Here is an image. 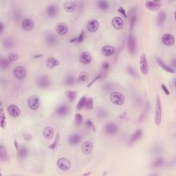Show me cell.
Here are the masks:
<instances>
[{
	"mask_svg": "<svg viewBox=\"0 0 176 176\" xmlns=\"http://www.w3.org/2000/svg\"><path fill=\"white\" fill-rule=\"evenodd\" d=\"M162 117V102L160 100L159 94H157L156 99V105H155V114H154V120L155 123L157 126H159L161 124Z\"/></svg>",
	"mask_w": 176,
	"mask_h": 176,
	"instance_id": "cell-1",
	"label": "cell"
},
{
	"mask_svg": "<svg viewBox=\"0 0 176 176\" xmlns=\"http://www.w3.org/2000/svg\"><path fill=\"white\" fill-rule=\"evenodd\" d=\"M35 83L39 88L42 89L48 88L51 85V81L48 76L40 75L37 76L35 78Z\"/></svg>",
	"mask_w": 176,
	"mask_h": 176,
	"instance_id": "cell-2",
	"label": "cell"
},
{
	"mask_svg": "<svg viewBox=\"0 0 176 176\" xmlns=\"http://www.w3.org/2000/svg\"><path fill=\"white\" fill-rule=\"evenodd\" d=\"M110 101L113 104L116 105H121L124 104L125 97L119 91H113L110 94Z\"/></svg>",
	"mask_w": 176,
	"mask_h": 176,
	"instance_id": "cell-3",
	"label": "cell"
},
{
	"mask_svg": "<svg viewBox=\"0 0 176 176\" xmlns=\"http://www.w3.org/2000/svg\"><path fill=\"white\" fill-rule=\"evenodd\" d=\"M12 74L17 80L24 79L27 74V70L22 65H17L12 70Z\"/></svg>",
	"mask_w": 176,
	"mask_h": 176,
	"instance_id": "cell-4",
	"label": "cell"
},
{
	"mask_svg": "<svg viewBox=\"0 0 176 176\" xmlns=\"http://www.w3.org/2000/svg\"><path fill=\"white\" fill-rule=\"evenodd\" d=\"M28 105L30 109L36 110L40 106V98L36 95H32L28 99Z\"/></svg>",
	"mask_w": 176,
	"mask_h": 176,
	"instance_id": "cell-5",
	"label": "cell"
},
{
	"mask_svg": "<svg viewBox=\"0 0 176 176\" xmlns=\"http://www.w3.org/2000/svg\"><path fill=\"white\" fill-rule=\"evenodd\" d=\"M140 69L142 74L147 75L149 72V64L145 54L143 52L140 57Z\"/></svg>",
	"mask_w": 176,
	"mask_h": 176,
	"instance_id": "cell-6",
	"label": "cell"
},
{
	"mask_svg": "<svg viewBox=\"0 0 176 176\" xmlns=\"http://www.w3.org/2000/svg\"><path fill=\"white\" fill-rule=\"evenodd\" d=\"M57 167L61 171H68L70 169L72 164L70 160H68L66 157H61L57 160Z\"/></svg>",
	"mask_w": 176,
	"mask_h": 176,
	"instance_id": "cell-7",
	"label": "cell"
},
{
	"mask_svg": "<svg viewBox=\"0 0 176 176\" xmlns=\"http://www.w3.org/2000/svg\"><path fill=\"white\" fill-rule=\"evenodd\" d=\"M128 51L131 55H134L136 51V40L135 36L132 34H130L128 36L127 40Z\"/></svg>",
	"mask_w": 176,
	"mask_h": 176,
	"instance_id": "cell-8",
	"label": "cell"
},
{
	"mask_svg": "<svg viewBox=\"0 0 176 176\" xmlns=\"http://www.w3.org/2000/svg\"><path fill=\"white\" fill-rule=\"evenodd\" d=\"M161 41L162 43H163L164 45L169 47L173 46L175 43V39L174 36L171 35V34L169 33L164 34V35H162L161 37Z\"/></svg>",
	"mask_w": 176,
	"mask_h": 176,
	"instance_id": "cell-9",
	"label": "cell"
},
{
	"mask_svg": "<svg viewBox=\"0 0 176 176\" xmlns=\"http://www.w3.org/2000/svg\"><path fill=\"white\" fill-rule=\"evenodd\" d=\"M21 26H22V28L23 30L29 32V31L33 30L34 27H35V23H34L33 20L30 19V18H26L22 22Z\"/></svg>",
	"mask_w": 176,
	"mask_h": 176,
	"instance_id": "cell-10",
	"label": "cell"
},
{
	"mask_svg": "<svg viewBox=\"0 0 176 176\" xmlns=\"http://www.w3.org/2000/svg\"><path fill=\"white\" fill-rule=\"evenodd\" d=\"M79 61L83 65H89L91 62V55L89 52H82L78 57Z\"/></svg>",
	"mask_w": 176,
	"mask_h": 176,
	"instance_id": "cell-11",
	"label": "cell"
},
{
	"mask_svg": "<svg viewBox=\"0 0 176 176\" xmlns=\"http://www.w3.org/2000/svg\"><path fill=\"white\" fill-rule=\"evenodd\" d=\"M7 111L9 115L11 116L12 117H18L21 114V111L19 107L15 104L9 105L7 107Z\"/></svg>",
	"mask_w": 176,
	"mask_h": 176,
	"instance_id": "cell-12",
	"label": "cell"
},
{
	"mask_svg": "<svg viewBox=\"0 0 176 176\" xmlns=\"http://www.w3.org/2000/svg\"><path fill=\"white\" fill-rule=\"evenodd\" d=\"M99 28V22L96 19L90 20L87 23V29L90 33H96Z\"/></svg>",
	"mask_w": 176,
	"mask_h": 176,
	"instance_id": "cell-13",
	"label": "cell"
},
{
	"mask_svg": "<svg viewBox=\"0 0 176 176\" xmlns=\"http://www.w3.org/2000/svg\"><path fill=\"white\" fill-rule=\"evenodd\" d=\"M112 24L113 27H114L116 30H122L123 27H124L125 23L121 17H115L113 18L112 20Z\"/></svg>",
	"mask_w": 176,
	"mask_h": 176,
	"instance_id": "cell-14",
	"label": "cell"
},
{
	"mask_svg": "<svg viewBox=\"0 0 176 176\" xmlns=\"http://www.w3.org/2000/svg\"><path fill=\"white\" fill-rule=\"evenodd\" d=\"M93 150V143L90 140L85 141L81 146V151L85 155H89Z\"/></svg>",
	"mask_w": 176,
	"mask_h": 176,
	"instance_id": "cell-15",
	"label": "cell"
},
{
	"mask_svg": "<svg viewBox=\"0 0 176 176\" xmlns=\"http://www.w3.org/2000/svg\"><path fill=\"white\" fill-rule=\"evenodd\" d=\"M70 112V107L65 104H63L59 105L56 109V114L60 117H64L67 116Z\"/></svg>",
	"mask_w": 176,
	"mask_h": 176,
	"instance_id": "cell-16",
	"label": "cell"
},
{
	"mask_svg": "<svg viewBox=\"0 0 176 176\" xmlns=\"http://www.w3.org/2000/svg\"><path fill=\"white\" fill-rule=\"evenodd\" d=\"M68 26L64 22H59L56 26L57 33L60 35H66L68 32Z\"/></svg>",
	"mask_w": 176,
	"mask_h": 176,
	"instance_id": "cell-17",
	"label": "cell"
},
{
	"mask_svg": "<svg viewBox=\"0 0 176 176\" xmlns=\"http://www.w3.org/2000/svg\"><path fill=\"white\" fill-rule=\"evenodd\" d=\"M104 130L105 133H107V134H108V135L115 134L118 131V126L116 125L115 123H107V124L105 126Z\"/></svg>",
	"mask_w": 176,
	"mask_h": 176,
	"instance_id": "cell-18",
	"label": "cell"
},
{
	"mask_svg": "<svg viewBox=\"0 0 176 176\" xmlns=\"http://www.w3.org/2000/svg\"><path fill=\"white\" fill-rule=\"evenodd\" d=\"M55 131L54 129L50 126H48L43 129V136L46 140H51L54 138Z\"/></svg>",
	"mask_w": 176,
	"mask_h": 176,
	"instance_id": "cell-19",
	"label": "cell"
},
{
	"mask_svg": "<svg viewBox=\"0 0 176 176\" xmlns=\"http://www.w3.org/2000/svg\"><path fill=\"white\" fill-rule=\"evenodd\" d=\"M81 139H82V137L79 133H73L68 138V144L70 145H77L81 143Z\"/></svg>",
	"mask_w": 176,
	"mask_h": 176,
	"instance_id": "cell-20",
	"label": "cell"
},
{
	"mask_svg": "<svg viewBox=\"0 0 176 176\" xmlns=\"http://www.w3.org/2000/svg\"><path fill=\"white\" fill-rule=\"evenodd\" d=\"M46 14L49 17L54 18L57 16L58 8L56 4L49 5L46 9Z\"/></svg>",
	"mask_w": 176,
	"mask_h": 176,
	"instance_id": "cell-21",
	"label": "cell"
},
{
	"mask_svg": "<svg viewBox=\"0 0 176 176\" xmlns=\"http://www.w3.org/2000/svg\"><path fill=\"white\" fill-rule=\"evenodd\" d=\"M46 65L49 70H52L59 65V61L53 57H49L46 60Z\"/></svg>",
	"mask_w": 176,
	"mask_h": 176,
	"instance_id": "cell-22",
	"label": "cell"
},
{
	"mask_svg": "<svg viewBox=\"0 0 176 176\" xmlns=\"http://www.w3.org/2000/svg\"><path fill=\"white\" fill-rule=\"evenodd\" d=\"M162 3L159 1H146L145 2V6L147 9L150 10H158L160 6H161Z\"/></svg>",
	"mask_w": 176,
	"mask_h": 176,
	"instance_id": "cell-23",
	"label": "cell"
},
{
	"mask_svg": "<svg viewBox=\"0 0 176 176\" xmlns=\"http://www.w3.org/2000/svg\"><path fill=\"white\" fill-rule=\"evenodd\" d=\"M115 48L112 46H105L101 49V53L105 57H112L115 53Z\"/></svg>",
	"mask_w": 176,
	"mask_h": 176,
	"instance_id": "cell-24",
	"label": "cell"
},
{
	"mask_svg": "<svg viewBox=\"0 0 176 176\" xmlns=\"http://www.w3.org/2000/svg\"><path fill=\"white\" fill-rule=\"evenodd\" d=\"M46 43L48 44L50 46H53L57 45L58 43V38L56 36L52 35V34L50 33V34H47L46 35Z\"/></svg>",
	"mask_w": 176,
	"mask_h": 176,
	"instance_id": "cell-25",
	"label": "cell"
},
{
	"mask_svg": "<svg viewBox=\"0 0 176 176\" xmlns=\"http://www.w3.org/2000/svg\"><path fill=\"white\" fill-rule=\"evenodd\" d=\"M156 61L157 63V64L160 65V67H161L162 69L166 71V72L169 73H172V74H175V71L174 69H173L171 67H170L167 64H165V63L162 61V59H160V58H157Z\"/></svg>",
	"mask_w": 176,
	"mask_h": 176,
	"instance_id": "cell-26",
	"label": "cell"
},
{
	"mask_svg": "<svg viewBox=\"0 0 176 176\" xmlns=\"http://www.w3.org/2000/svg\"><path fill=\"white\" fill-rule=\"evenodd\" d=\"M77 6L75 2L72 1H66L64 4V7L65 11L70 13L75 11Z\"/></svg>",
	"mask_w": 176,
	"mask_h": 176,
	"instance_id": "cell-27",
	"label": "cell"
},
{
	"mask_svg": "<svg viewBox=\"0 0 176 176\" xmlns=\"http://www.w3.org/2000/svg\"><path fill=\"white\" fill-rule=\"evenodd\" d=\"M167 14L164 10H160L157 14V24L159 26H162L164 24L165 21L167 19Z\"/></svg>",
	"mask_w": 176,
	"mask_h": 176,
	"instance_id": "cell-28",
	"label": "cell"
},
{
	"mask_svg": "<svg viewBox=\"0 0 176 176\" xmlns=\"http://www.w3.org/2000/svg\"><path fill=\"white\" fill-rule=\"evenodd\" d=\"M3 46L6 49H11L15 46V41L12 37L8 36L5 38L3 41Z\"/></svg>",
	"mask_w": 176,
	"mask_h": 176,
	"instance_id": "cell-29",
	"label": "cell"
},
{
	"mask_svg": "<svg viewBox=\"0 0 176 176\" xmlns=\"http://www.w3.org/2000/svg\"><path fill=\"white\" fill-rule=\"evenodd\" d=\"M77 82V79L75 78L74 75L69 74L65 77V79H64L65 85H66L67 86L74 85Z\"/></svg>",
	"mask_w": 176,
	"mask_h": 176,
	"instance_id": "cell-30",
	"label": "cell"
},
{
	"mask_svg": "<svg viewBox=\"0 0 176 176\" xmlns=\"http://www.w3.org/2000/svg\"><path fill=\"white\" fill-rule=\"evenodd\" d=\"M142 134H143V131H142L141 129L136 130L135 132L133 133V134L131 136L130 140H129V144H132L134 143H136V141L138 140L140 138Z\"/></svg>",
	"mask_w": 176,
	"mask_h": 176,
	"instance_id": "cell-31",
	"label": "cell"
},
{
	"mask_svg": "<svg viewBox=\"0 0 176 176\" xmlns=\"http://www.w3.org/2000/svg\"><path fill=\"white\" fill-rule=\"evenodd\" d=\"M29 154L28 149L25 146H22L18 149V156H19V158L23 159L28 157Z\"/></svg>",
	"mask_w": 176,
	"mask_h": 176,
	"instance_id": "cell-32",
	"label": "cell"
},
{
	"mask_svg": "<svg viewBox=\"0 0 176 176\" xmlns=\"http://www.w3.org/2000/svg\"><path fill=\"white\" fill-rule=\"evenodd\" d=\"M65 96L67 97L68 101L70 102H73L77 98V91L73 90H67L65 92Z\"/></svg>",
	"mask_w": 176,
	"mask_h": 176,
	"instance_id": "cell-33",
	"label": "cell"
},
{
	"mask_svg": "<svg viewBox=\"0 0 176 176\" xmlns=\"http://www.w3.org/2000/svg\"><path fill=\"white\" fill-rule=\"evenodd\" d=\"M89 79V74L88 73H87L86 72H81L79 75H78V77L77 78V82L79 83H86L87 81Z\"/></svg>",
	"mask_w": 176,
	"mask_h": 176,
	"instance_id": "cell-34",
	"label": "cell"
},
{
	"mask_svg": "<svg viewBox=\"0 0 176 176\" xmlns=\"http://www.w3.org/2000/svg\"><path fill=\"white\" fill-rule=\"evenodd\" d=\"M85 38V32L84 30L81 31L80 35H78L77 37H74V39H72L70 40V43H82Z\"/></svg>",
	"mask_w": 176,
	"mask_h": 176,
	"instance_id": "cell-35",
	"label": "cell"
},
{
	"mask_svg": "<svg viewBox=\"0 0 176 176\" xmlns=\"http://www.w3.org/2000/svg\"><path fill=\"white\" fill-rule=\"evenodd\" d=\"M10 64L11 63L10 62L8 58L1 57V59H0V67H1L2 69L6 70L7 68H9Z\"/></svg>",
	"mask_w": 176,
	"mask_h": 176,
	"instance_id": "cell-36",
	"label": "cell"
},
{
	"mask_svg": "<svg viewBox=\"0 0 176 176\" xmlns=\"http://www.w3.org/2000/svg\"><path fill=\"white\" fill-rule=\"evenodd\" d=\"M0 158L2 161H7L9 160V155H8L6 149L4 148L3 145L0 147Z\"/></svg>",
	"mask_w": 176,
	"mask_h": 176,
	"instance_id": "cell-37",
	"label": "cell"
},
{
	"mask_svg": "<svg viewBox=\"0 0 176 176\" xmlns=\"http://www.w3.org/2000/svg\"><path fill=\"white\" fill-rule=\"evenodd\" d=\"M97 6L101 10H107L109 9V4L107 1H98L97 2Z\"/></svg>",
	"mask_w": 176,
	"mask_h": 176,
	"instance_id": "cell-38",
	"label": "cell"
},
{
	"mask_svg": "<svg viewBox=\"0 0 176 176\" xmlns=\"http://www.w3.org/2000/svg\"><path fill=\"white\" fill-rule=\"evenodd\" d=\"M164 162V160L163 157H158L157 158L152 164V167L155 169H157V168H160V167H162L163 165Z\"/></svg>",
	"mask_w": 176,
	"mask_h": 176,
	"instance_id": "cell-39",
	"label": "cell"
},
{
	"mask_svg": "<svg viewBox=\"0 0 176 176\" xmlns=\"http://www.w3.org/2000/svg\"><path fill=\"white\" fill-rule=\"evenodd\" d=\"M0 125H1L2 128L4 129L6 127V116H5L3 107L1 105V114H0Z\"/></svg>",
	"mask_w": 176,
	"mask_h": 176,
	"instance_id": "cell-40",
	"label": "cell"
},
{
	"mask_svg": "<svg viewBox=\"0 0 176 176\" xmlns=\"http://www.w3.org/2000/svg\"><path fill=\"white\" fill-rule=\"evenodd\" d=\"M109 64L108 62H104L102 65V70L101 72V74L102 75V77H105V75L107 72H108V70L109 69Z\"/></svg>",
	"mask_w": 176,
	"mask_h": 176,
	"instance_id": "cell-41",
	"label": "cell"
},
{
	"mask_svg": "<svg viewBox=\"0 0 176 176\" xmlns=\"http://www.w3.org/2000/svg\"><path fill=\"white\" fill-rule=\"evenodd\" d=\"M97 115H98V117L100 118V119H105V118L108 116L109 113L105 109H100L97 112Z\"/></svg>",
	"mask_w": 176,
	"mask_h": 176,
	"instance_id": "cell-42",
	"label": "cell"
},
{
	"mask_svg": "<svg viewBox=\"0 0 176 176\" xmlns=\"http://www.w3.org/2000/svg\"><path fill=\"white\" fill-rule=\"evenodd\" d=\"M88 98L85 96H83V97H81V98L80 99V101H78L77 106V109L78 110H81L83 108H84V106H85V102Z\"/></svg>",
	"mask_w": 176,
	"mask_h": 176,
	"instance_id": "cell-43",
	"label": "cell"
},
{
	"mask_svg": "<svg viewBox=\"0 0 176 176\" xmlns=\"http://www.w3.org/2000/svg\"><path fill=\"white\" fill-rule=\"evenodd\" d=\"M136 15L135 14H133L132 15H131L130 19H129V27H130V31L131 32L133 30V28L136 25Z\"/></svg>",
	"mask_w": 176,
	"mask_h": 176,
	"instance_id": "cell-44",
	"label": "cell"
},
{
	"mask_svg": "<svg viewBox=\"0 0 176 176\" xmlns=\"http://www.w3.org/2000/svg\"><path fill=\"white\" fill-rule=\"evenodd\" d=\"M93 105H94V101L93 99L91 98H88L87 99L86 102L85 106H84V108L88 110H91L93 109Z\"/></svg>",
	"mask_w": 176,
	"mask_h": 176,
	"instance_id": "cell-45",
	"label": "cell"
},
{
	"mask_svg": "<svg viewBox=\"0 0 176 176\" xmlns=\"http://www.w3.org/2000/svg\"><path fill=\"white\" fill-rule=\"evenodd\" d=\"M8 59H9L10 63L15 62V61H17V60L19 59V55L16 53H13V52H11V53L9 54Z\"/></svg>",
	"mask_w": 176,
	"mask_h": 176,
	"instance_id": "cell-46",
	"label": "cell"
},
{
	"mask_svg": "<svg viewBox=\"0 0 176 176\" xmlns=\"http://www.w3.org/2000/svg\"><path fill=\"white\" fill-rule=\"evenodd\" d=\"M83 116H81V114L78 113V114H76L75 115V123L77 126H79L83 123Z\"/></svg>",
	"mask_w": 176,
	"mask_h": 176,
	"instance_id": "cell-47",
	"label": "cell"
},
{
	"mask_svg": "<svg viewBox=\"0 0 176 176\" xmlns=\"http://www.w3.org/2000/svg\"><path fill=\"white\" fill-rule=\"evenodd\" d=\"M59 133H57L56 138H55V140L54 141V143L51 144L50 145H49L48 147L50 149H55L57 148V147L58 145V144H59Z\"/></svg>",
	"mask_w": 176,
	"mask_h": 176,
	"instance_id": "cell-48",
	"label": "cell"
},
{
	"mask_svg": "<svg viewBox=\"0 0 176 176\" xmlns=\"http://www.w3.org/2000/svg\"><path fill=\"white\" fill-rule=\"evenodd\" d=\"M22 17V15L19 10H15L13 12V18H14L15 21H19L21 19V18Z\"/></svg>",
	"mask_w": 176,
	"mask_h": 176,
	"instance_id": "cell-49",
	"label": "cell"
},
{
	"mask_svg": "<svg viewBox=\"0 0 176 176\" xmlns=\"http://www.w3.org/2000/svg\"><path fill=\"white\" fill-rule=\"evenodd\" d=\"M127 72L129 74L131 77H136V76H137V74H136V70L133 69V68L132 67H131V66H129L127 67Z\"/></svg>",
	"mask_w": 176,
	"mask_h": 176,
	"instance_id": "cell-50",
	"label": "cell"
},
{
	"mask_svg": "<svg viewBox=\"0 0 176 176\" xmlns=\"http://www.w3.org/2000/svg\"><path fill=\"white\" fill-rule=\"evenodd\" d=\"M103 77H102V75L101 74V73H100V74H98V75H96V77H95V78H94V79L91 81V82L88 84V88H90V87L92 85V84L94 83H95L96 81H98V80H99V79H101V78H102Z\"/></svg>",
	"mask_w": 176,
	"mask_h": 176,
	"instance_id": "cell-51",
	"label": "cell"
},
{
	"mask_svg": "<svg viewBox=\"0 0 176 176\" xmlns=\"http://www.w3.org/2000/svg\"><path fill=\"white\" fill-rule=\"evenodd\" d=\"M86 125H87V127H88L91 128V129H93L94 131H96L95 127H94L93 123L91 122V120H86Z\"/></svg>",
	"mask_w": 176,
	"mask_h": 176,
	"instance_id": "cell-52",
	"label": "cell"
},
{
	"mask_svg": "<svg viewBox=\"0 0 176 176\" xmlns=\"http://www.w3.org/2000/svg\"><path fill=\"white\" fill-rule=\"evenodd\" d=\"M117 11L119 12V13H120L121 15H123V16H124L125 18L127 17V14H126V10L124 9H123V7H119V9H118Z\"/></svg>",
	"mask_w": 176,
	"mask_h": 176,
	"instance_id": "cell-53",
	"label": "cell"
},
{
	"mask_svg": "<svg viewBox=\"0 0 176 176\" xmlns=\"http://www.w3.org/2000/svg\"><path fill=\"white\" fill-rule=\"evenodd\" d=\"M161 88L162 89V90L164 91V92L166 94L167 96H169V94H170V91H169V90H168V88H167V86L165 85H164V84H162V85H161Z\"/></svg>",
	"mask_w": 176,
	"mask_h": 176,
	"instance_id": "cell-54",
	"label": "cell"
},
{
	"mask_svg": "<svg viewBox=\"0 0 176 176\" xmlns=\"http://www.w3.org/2000/svg\"><path fill=\"white\" fill-rule=\"evenodd\" d=\"M23 138H24V139H26V140H30L31 138H32V136H31L30 133H26L23 134Z\"/></svg>",
	"mask_w": 176,
	"mask_h": 176,
	"instance_id": "cell-55",
	"label": "cell"
},
{
	"mask_svg": "<svg viewBox=\"0 0 176 176\" xmlns=\"http://www.w3.org/2000/svg\"><path fill=\"white\" fill-rule=\"evenodd\" d=\"M4 23L1 22H0V33L2 34V33L4 32Z\"/></svg>",
	"mask_w": 176,
	"mask_h": 176,
	"instance_id": "cell-56",
	"label": "cell"
},
{
	"mask_svg": "<svg viewBox=\"0 0 176 176\" xmlns=\"http://www.w3.org/2000/svg\"><path fill=\"white\" fill-rule=\"evenodd\" d=\"M42 56H43V54H36V55H35V56H33V58H34V59H37V58H40Z\"/></svg>",
	"mask_w": 176,
	"mask_h": 176,
	"instance_id": "cell-57",
	"label": "cell"
},
{
	"mask_svg": "<svg viewBox=\"0 0 176 176\" xmlns=\"http://www.w3.org/2000/svg\"><path fill=\"white\" fill-rule=\"evenodd\" d=\"M91 173H85V174H84V175H90Z\"/></svg>",
	"mask_w": 176,
	"mask_h": 176,
	"instance_id": "cell-58",
	"label": "cell"
}]
</instances>
